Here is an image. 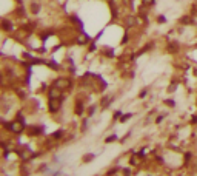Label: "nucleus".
Returning <instances> with one entry per match:
<instances>
[{
    "label": "nucleus",
    "mask_w": 197,
    "mask_h": 176,
    "mask_svg": "<svg viewBox=\"0 0 197 176\" xmlns=\"http://www.w3.org/2000/svg\"><path fill=\"white\" fill-rule=\"evenodd\" d=\"M59 104H60V99H51V102H49V110L57 111L59 110Z\"/></svg>",
    "instance_id": "f257e3e1"
},
{
    "label": "nucleus",
    "mask_w": 197,
    "mask_h": 176,
    "mask_svg": "<svg viewBox=\"0 0 197 176\" xmlns=\"http://www.w3.org/2000/svg\"><path fill=\"white\" fill-rule=\"evenodd\" d=\"M56 85H57V87H60V88H65V87H68V85H69V82H68V81H59Z\"/></svg>",
    "instance_id": "f03ea898"
},
{
    "label": "nucleus",
    "mask_w": 197,
    "mask_h": 176,
    "mask_svg": "<svg viewBox=\"0 0 197 176\" xmlns=\"http://www.w3.org/2000/svg\"><path fill=\"white\" fill-rule=\"evenodd\" d=\"M3 28H5V30L11 28V25H9V22H8V20H3Z\"/></svg>",
    "instance_id": "7ed1b4c3"
},
{
    "label": "nucleus",
    "mask_w": 197,
    "mask_h": 176,
    "mask_svg": "<svg viewBox=\"0 0 197 176\" xmlns=\"http://www.w3.org/2000/svg\"><path fill=\"white\" fill-rule=\"evenodd\" d=\"M12 127H14V131H20V127H22V125H20V124H14Z\"/></svg>",
    "instance_id": "20e7f679"
},
{
    "label": "nucleus",
    "mask_w": 197,
    "mask_h": 176,
    "mask_svg": "<svg viewBox=\"0 0 197 176\" xmlns=\"http://www.w3.org/2000/svg\"><path fill=\"white\" fill-rule=\"evenodd\" d=\"M133 23H134L133 17H128V20H126V25H133Z\"/></svg>",
    "instance_id": "39448f33"
},
{
    "label": "nucleus",
    "mask_w": 197,
    "mask_h": 176,
    "mask_svg": "<svg viewBox=\"0 0 197 176\" xmlns=\"http://www.w3.org/2000/svg\"><path fill=\"white\" fill-rule=\"evenodd\" d=\"M33 11L37 13V11H39V5H33Z\"/></svg>",
    "instance_id": "423d86ee"
},
{
    "label": "nucleus",
    "mask_w": 197,
    "mask_h": 176,
    "mask_svg": "<svg viewBox=\"0 0 197 176\" xmlns=\"http://www.w3.org/2000/svg\"><path fill=\"white\" fill-rule=\"evenodd\" d=\"M145 3H153V0H145Z\"/></svg>",
    "instance_id": "0eeeda50"
}]
</instances>
